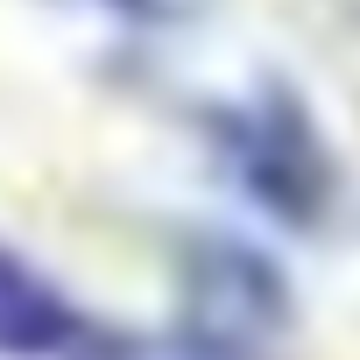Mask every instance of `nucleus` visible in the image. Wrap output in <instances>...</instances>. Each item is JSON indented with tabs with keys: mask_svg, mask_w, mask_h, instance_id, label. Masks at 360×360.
Segmentation results:
<instances>
[{
	"mask_svg": "<svg viewBox=\"0 0 360 360\" xmlns=\"http://www.w3.org/2000/svg\"><path fill=\"white\" fill-rule=\"evenodd\" d=\"M205 148L226 169V184L276 226L290 233H318L339 205V162L332 141L318 127V113L304 106L297 85H255L240 99L205 106Z\"/></svg>",
	"mask_w": 360,
	"mask_h": 360,
	"instance_id": "obj_1",
	"label": "nucleus"
},
{
	"mask_svg": "<svg viewBox=\"0 0 360 360\" xmlns=\"http://www.w3.org/2000/svg\"><path fill=\"white\" fill-rule=\"evenodd\" d=\"M99 318L71 304V290L36 269L15 240H0V360H78Z\"/></svg>",
	"mask_w": 360,
	"mask_h": 360,
	"instance_id": "obj_2",
	"label": "nucleus"
},
{
	"mask_svg": "<svg viewBox=\"0 0 360 360\" xmlns=\"http://www.w3.org/2000/svg\"><path fill=\"white\" fill-rule=\"evenodd\" d=\"M92 8L127 22V29H176V22H191L205 0H92Z\"/></svg>",
	"mask_w": 360,
	"mask_h": 360,
	"instance_id": "obj_3",
	"label": "nucleus"
}]
</instances>
